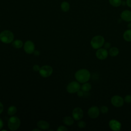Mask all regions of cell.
<instances>
[{
    "instance_id": "11",
    "label": "cell",
    "mask_w": 131,
    "mask_h": 131,
    "mask_svg": "<svg viewBox=\"0 0 131 131\" xmlns=\"http://www.w3.org/2000/svg\"><path fill=\"white\" fill-rule=\"evenodd\" d=\"M95 55L97 59L99 60H104L108 57V52L107 50L102 47L96 50Z\"/></svg>"
},
{
    "instance_id": "17",
    "label": "cell",
    "mask_w": 131,
    "mask_h": 131,
    "mask_svg": "<svg viewBox=\"0 0 131 131\" xmlns=\"http://www.w3.org/2000/svg\"><path fill=\"white\" fill-rule=\"evenodd\" d=\"M60 9L64 12H68L70 9V4L67 1H63L60 4Z\"/></svg>"
},
{
    "instance_id": "10",
    "label": "cell",
    "mask_w": 131,
    "mask_h": 131,
    "mask_svg": "<svg viewBox=\"0 0 131 131\" xmlns=\"http://www.w3.org/2000/svg\"><path fill=\"white\" fill-rule=\"evenodd\" d=\"M108 126L113 131H120L122 127V124L119 121L112 119L108 122Z\"/></svg>"
},
{
    "instance_id": "5",
    "label": "cell",
    "mask_w": 131,
    "mask_h": 131,
    "mask_svg": "<svg viewBox=\"0 0 131 131\" xmlns=\"http://www.w3.org/2000/svg\"><path fill=\"white\" fill-rule=\"evenodd\" d=\"M81 89L80 83L77 81H73L70 82L67 86L66 90L70 94L77 93Z\"/></svg>"
},
{
    "instance_id": "23",
    "label": "cell",
    "mask_w": 131,
    "mask_h": 131,
    "mask_svg": "<svg viewBox=\"0 0 131 131\" xmlns=\"http://www.w3.org/2000/svg\"><path fill=\"white\" fill-rule=\"evenodd\" d=\"M99 109L100 113L103 114L107 113L109 111L108 107L106 105H102L99 107Z\"/></svg>"
},
{
    "instance_id": "29",
    "label": "cell",
    "mask_w": 131,
    "mask_h": 131,
    "mask_svg": "<svg viewBox=\"0 0 131 131\" xmlns=\"http://www.w3.org/2000/svg\"><path fill=\"white\" fill-rule=\"evenodd\" d=\"M40 67L38 64H34L33 66V70L35 72H39Z\"/></svg>"
},
{
    "instance_id": "24",
    "label": "cell",
    "mask_w": 131,
    "mask_h": 131,
    "mask_svg": "<svg viewBox=\"0 0 131 131\" xmlns=\"http://www.w3.org/2000/svg\"><path fill=\"white\" fill-rule=\"evenodd\" d=\"M77 126L79 128H84L86 127V124L85 121H82V120H79L78 122H77Z\"/></svg>"
},
{
    "instance_id": "4",
    "label": "cell",
    "mask_w": 131,
    "mask_h": 131,
    "mask_svg": "<svg viewBox=\"0 0 131 131\" xmlns=\"http://www.w3.org/2000/svg\"><path fill=\"white\" fill-rule=\"evenodd\" d=\"M7 125L10 130L12 131L16 130L18 129L20 125V120L17 116H12L9 118Z\"/></svg>"
},
{
    "instance_id": "26",
    "label": "cell",
    "mask_w": 131,
    "mask_h": 131,
    "mask_svg": "<svg viewBox=\"0 0 131 131\" xmlns=\"http://www.w3.org/2000/svg\"><path fill=\"white\" fill-rule=\"evenodd\" d=\"M103 47L104 48H105V49L108 50L111 48V43L110 42H108V41L105 42H105H104V43L103 45Z\"/></svg>"
},
{
    "instance_id": "31",
    "label": "cell",
    "mask_w": 131,
    "mask_h": 131,
    "mask_svg": "<svg viewBox=\"0 0 131 131\" xmlns=\"http://www.w3.org/2000/svg\"><path fill=\"white\" fill-rule=\"evenodd\" d=\"M126 4L129 8H131V0H126Z\"/></svg>"
},
{
    "instance_id": "6",
    "label": "cell",
    "mask_w": 131,
    "mask_h": 131,
    "mask_svg": "<svg viewBox=\"0 0 131 131\" xmlns=\"http://www.w3.org/2000/svg\"><path fill=\"white\" fill-rule=\"evenodd\" d=\"M53 68L49 65H44L40 67L39 71V75L43 78H47L50 77L53 73Z\"/></svg>"
},
{
    "instance_id": "22",
    "label": "cell",
    "mask_w": 131,
    "mask_h": 131,
    "mask_svg": "<svg viewBox=\"0 0 131 131\" xmlns=\"http://www.w3.org/2000/svg\"><path fill=\"white\" fill-rule=\"evenodd\" d=\"M108 3L113 7H119L122 5V0H108Z\"/></svg>"
},
{
    "instance_id": "16",
    "label": "cell",
    "mask_w": 131,
    "mask_h": 131,
    "mask_svg": "<svg viewBox=\"0 0 131 131\" xmlns=\"http://www.w3.org/2000/svg\"><path fill=\"white\" fill-rule=\"evenodd\" d=\"M123 38L126 42H131V29H128L124 32Z\"/></svg>"
},
{
    "instance_id": "15",
    "label": "cell",
    "mask_w": 131,
    "mask_h": 131,
    "mask_svg": "<svg viewBox=\"0 0 131 131\" xmlns=\"http://www.w3.org/2000/svg\"><path fill=\"white\" fill-rule=\"evenodd\" d=\"M108 55L113 57L118 56L119 53V49L116 47H111V48L108 50Z\"/></svg>"
},
{
    "instance_id": "21",
    "label": "cell",
    "mask_w": 131,
    "mask_h": 131,
    "mask_svg": "<svg viewBox=\"0 0 131 131\" xmlns=\"http://www.w3.org/2000/svg\"><path fill=\"white\" fill-rule=\"evenodd\" d=\"M17 112V107L15 105L10 106L7 110V114L9 116H12L14 115Z\"/></svg>"
},
{
    "instance_id": "36",
    "label": "cell",
    "mask_w": 131,
    "mask_h": 131,
    "mask_svg": "<svg viewBox=\"0 0 131 131\" xmlns=\"http://www.w3.org/2000/svg\"><path fill=\"white\" fill-rule=\"evenodd\" d=\"M0 27H1V25H0Z\"/></svg>"
},
{
    "instance_id": "27",
    "label": "cell",
    "mask_w": 131,
    "mask_h": 131,
    "mask_svg": "<svg viewBox=\"0 0 131 131\" xmlns=\"http://www.w3.org/2000/svg\"><path fill=\"white\" fill-rule=\"evenodd\" d=\"M68 128L63 125H60L57 128V131H67Z\"/></svg>"
},
{
    "instance_id": "8",
    "label": "cell",
    "mask_w": 131,
    "mask_h": 131,
    "mask_svg": "<svg viewBox=\"0 0 131 131\" xmlns=\"http://www.w3.org/2000/svg\"><path fill=\"white\" fill-rule=\"evenodd\" d=\"M100 112L99 107L96 105L91 106L88 110V115L91 119H96L100 115Z\"/></svg>"
},
{
    "instance_id": "32",
    "label": "cell",
    "mask_w": 131,
    "mask_h": 131,
    "mask_svg": "<svg viewBox=\"0 0 131 131\" xmlns=\"http://www.w3.org/2000/svg\"><path fill=\"white\" fill-rule=\"evenodd\" d=\"M33 54L35 56H38L40 54V52L38 50H35V51L33 52Z\"/></svg>"
},
{
    "instance_id": "28",
    "label": "cell",
    "mask_w": 131,
    "mask_h": 131,
    "mask_svg": "<svg viewBox=\"0 0 131 131\" xmlns=\"http://www.w3.org/2000/svg\"><path fill=\"white\" fill-rule=\"evenodd\" d=\"M76 93H77V96H78V97H83V96H84L85 92H84L82 90L80 89V90H79Z\"/></svg>"
},
{
    "instance_id": "35",
    "label": "cell",
    "mask_w": 131,
    "mask_h": 131,
    "mask_svg": "<svg viewBox=\"0 0 131 131\" xmlns=\"http://www.w3.org/2000/svg\"><path fill=\"white\" fill-rule=\"evenodd\" d=\"M32 130V131H41V129H39V128H34V129H33Z\"/></svg>"
},
{
    "instance_id": "18",
    "label": "cell",
    "mask_w": 131,
    "mask_h": 131,
    "mask_svg": "<svg viewBox=\"0 0 131 131\" xmlns=\"http://www.w3.org/2000/svg\"><path fill=\"white\" fill-rule=\"evenodd\" d=\"M74 120H75L73 119V118L70 116H66L62 119V121L63 123L65 125L68 126H70L73 125L74 124Z\"/></svg>"
},
{
    "instance_id": "2",
    "label": "cell",
    "mask_w": 131,
    "mask_h": 131,
    "mask_svg": "<svg viewBox=\"0 0 131 131\" xmlns=\"http://www.w3.org/2000/svg\"><path fill=\"white\" fill-rule=\"evenodd\" d=\"M14 35L13 33L9 30H5L0 33V41L5 44L12 43L14 40Z\"/></svg>"
},
{
    "instance_id": "9",
    "label": "cell",
    "mask_w": 131,
    "mask_h": 131,
    "mask_svg": "<svg viewBox=\"0 0 131 131\" xmlns=\"http://www.w3.org/2000/svg\"><path fill=\"white\" fill-rule=\"evenodd\" d=\"M34 43L30 40H28L24 43L23 48L26 53L28 54H32L35 51Z\"/></svg>"
},
{
    "instance_id": "20",
    "label": "cell",
    "mask_w": 131,
    "mask_h": 131,
    "mask_svg": "<svg viewBox=\"0 0 131 131\" xmlns=\"http://www.w3.org/2000/svg\"><path fill=\"white\" fill-rule=\"evenodd\" d=\"M81 90H82L85 93L89 92L92 89V85L88 82H84L82 83L81 85Z\"/></svg>"
},
{
    "instance_id": "33",
    "label": "cell",
    "mask_w": 131,
    "mask_h": 131,
    "mask_svg": "<svg viewBox=\"0 0 131 131\" xmlns=\"http://www.w3.org/2000/svg\"><path fill=\"white\" fill-rule=\"evenodd\" d=\"M4 126V123H3V121L2 120V119L0 118V130H1L2 129V128Z\"/></svg>"
},
{
    "instance_id": "7",
    "label": "cell",
    "mask_w": 131,
    "mask_h": 131,
    "mask_svg": "<svg viewBox=\"0 0 131 131\" xmlns=\"http://www.w3.org/2000/svg\"><path fill=\"white\" fill-rule=\"evenodd\" d=\"M111 103L114 107L119 108L122 107L125 102L123 97L118 95H115L111 98Z\"/></svg>"
},
{
    "instance_id": "14",
    "label": "cell",
    "mask_w": 131,
    "mask_h": 131,
    "mask_svg": "<svg viewBox=\"0 0 131 131\" xmlns=\"http://www.w3.org/2000/svg\"><path fill=\"white\" fill-rule=\"evenodd\" d=\"M37 126L41 130H47L50 127V124L45 120H39L37 123Z\"/></svg>"
},
{
    "instance_id": "25",
    "label": "cell",
    "mask_w": 131,
    "mask_h": 131,
    "mask_svg": "<svg viewBox=\"0 0 131 131\" xmlns=\"http://www.w3.org/2000/svg\"><path fill=\"white\" fill-rule=\"evenodd\" d=\"M124 101L125 103L129 104L131 103V94L126 95L124 98Z\"/></svg>"
},
{
    "instance_id": "12",
    "label": "cell",
    "mask_w": 131,
    "mask_h": 131,
    "mask_svg": "<svg viewBox=\"0 0 131 131\" xmlns=\"http://www.w3.org/2000/svg\"><path fill=\"white\" fill-rule=\"evenodd\" d=\"M83 111L79 107H75L72 113V117L73 119L76 121H79L80 120H81V119L83 117Z\"/></svg>"
},
{
    "instance_id": "30",
    "label": "cell",
    "mask_w": 131,
    "mask_h": 131,
    "mask_svg": "<svg viewBox=\"0 0 131 131\" xmlns=\"http://www.w3.org/2000/svg\"><path fill=\"white\" fill-rule=\"evenodd\" d=\"M4 111V105L2 102L0 101V114H1Z\"/></svg>"
},
{
    "instance_id": "3",
    "label": "cell",
    "mask_w": 131,
    "mask_h": 131,
    "mask_svg": "<svg viewBox=\"0 0 131 131\" xmlns=\"http://www.w3.org/2000/svg\"><path fill=\"white\" fill-rule=\"evenodd\" d=\"M105 42V39L104 37L100 35L94 36L91 40L90 45L92 48L94 49L97 50L103 47Z\"/></svg>"
},
{
    "instance_id": "1",
    "label": "cell",
    "mask_w": 131,
    "mask_h": 131,
    "mask_svg": "<svg viewBox=\"0 0 131 131\" xmlns=\"http://www.w3.org/2000/svg\"><path fill=\"white\" fill-rule=\"evenodd\" d=\"M76 80L80 83L88 82L91 78V73L86 69H81L77 70L74 75Z\"/></svg>"
},
{
    "instance_id": "13",
    "label": "cell",
    "mask_w": 131,
    "mask_h": 131,
    "mask_svg": "<svg viewBox=\"0 0 131 131\" xmlns=\"http://www.w3.org/2000/svg\"><path fill=\"white\" fill-rule=\"evenodd\" d=\"M122 20L129 23L131 21V11L129 10H124L122 11L120 15Z\"/></svg>"
},
{
    "instance_id": "34",
    "label": "cell",
    "mask_w": 131,
    "mask_h": 131,
    "mask_svg": "<svg viewBox=\"0 0 131 131\" xmlns=\"http://www.w3.org/2000/svg\"><path fill=\"white\" fill-rule=\"evenodd\" d=\"M127 28L128 29H131V21L129 22L127 24Z\"/></svg>"
},
{
    "instance_id": "19",
    "label": "cell",
    "mask_w": 131,
    "mask_h": 131,
    "mask_svg": "<svg viewBox=\"0 0 131 131\" xmlns=\"http://www.w3.org/2000/svg\"><path fill=\"white\" fill-rule=\"evenodd\" d=\"M12 46L16 49H20L23 47L24 43L21 40L17 39L12 42Z\"/></svg>"
}]
</instances>
